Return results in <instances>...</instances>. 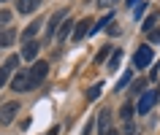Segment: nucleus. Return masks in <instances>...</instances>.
I'll return each instance as SVG.
<instances>
[{"label": "nucleus", "mask_w": 160, "mask_h": 135, "mask_svg": "<svg viewBox=\"0 0 160 135\" xmlns=\"http://www.w3.org/2000/svg\"><path fill=\"white\" fill-rule=\"evenodd\" d=\"M46 73H49V65H46L43 59H38V62L27 70V76H30V89H35V86L41 84L43 78H46Z\"/></svg>", "instance_id": "nucleus-1"}, {"label": "nucleus", "mask_w": 160, "mask_h": 135, "mask_svg": "<svg viewBox=\"0 0 160 135\" xmlns=\"http://www.w3.org/2000/svg\"><path fill=\"white\" fill-rule=\"evenodd\" d=\"M17 114H19V103H17V100H11V103H6V105H0V124H11Z\"/></svg>", "instance_id": "nucleus-2"}, {"label": "nucleus", "mask_w": 160, "mask_h": 135, "mask_svg": "<svg viewBox=\"0 0 160 135\" xmlns=\"http://www.w3.org/2000/svg\"><path fill=\"white\" fill-rule=\"evenodd\" d=\"M152 59H155V51L149 46H141V49L136 51L133 62H136V68H147V65H152Z\"/></svg>", "instance_id": "nucleus-3"}, {"label": "nucleus", "mask_w": 160, "mask_h": 135, "mask_svg": "<svg viewBox=\"0 0 160 135\" xmlns=\"http://www.w3.org/2000/svg\"><path fill=\"white\" fill-rule=\"evenodd\" d=\"M158 103V92H144L141 97H138V105H136V111L138 114H147V111H152V105Z\"/></svg>", "instance_id": "nucleus-4"}, {"label": "nucleus", "mask_w": 160, "mask_h": 135, "mask_svg": "<svg viewBox=\"0 0 160 135\" xmlns=\"http://www.w3.org/2000/svg\"><path fill=\"white\" fill-rule=\"evenodd\" d=\"M17 65H19V59L17 57H11V59H6L3 65H0V86L8 81V76H11V70H17Z\"/></svg>", "instance_id": "nucleus-5"}, {"label": "nucleus", "mask_w": 160, "mask_h": 135, "mask_svg": "<svg viewBox=\"0 0 160 135\" xmlns=\"http://www.w3.org/2000/svg\"><path fill=\"white\" fill-rule=\"evenodd\" d=\"M90 27H92V19H82V22L73 27V41H82V38H87V35H90Z\"/></svg>", "instance_id": "nucleus-6"}, {"label": "nucleus", "mask_w": 160, "mask_h": 135, "mask_svg": "<svg viewBox=\"0 0 160 135\" xmlns=\"http://www.w3.org/2000/svg\"><path fill=\"white\" fill-rule=\"evenodd\" d=\"M14 92H27L30 89V76L27 73H14Z\"/></svg>", "instance_id": "nucleus-7"}, {"label": "nucleus", "mask_w": 160, "mask_h": 135, "mask_svg": "<svg viewBox=\"0 0 160 135\" xmlns=\"http://www.w3.org/2000/svg\"><path fill=\"white\" fill-rule=\"evenodd\" d=\"M38 6H41V0H19V3H17L19 14H33Z\"/></svg>", "instance_id": "nucleus-8"}, {"label": "nucleus", "mask_w": 160, "mask_h": 135, "mask_svg": "<svg viewBox=\"0 0 160 135\" xmlns=\"http://www.w3.org/2000/svg\"><path fill=\"white\" fill-rule=\"evenodd\" d=\"M62 19H65V8H60L57 14H54V16L49 19V27H52V30H49V35H57V27H60V22H62Z\"/></svg>", "instance_id": "nucleus-9"}, {"label": "nucleus", "mask_w": 160, "mask_h": 135, "mask_svg": "<svg viewBox=\"0 0 160 135\" xmlns=\"http://www.w3.org/2000/svg\"><path fill=\"white\" fill-rule=\"evenodd\" d=\"M14 38H17L14 30H0V49H3V46H8V43H14Z\"/></svg>", "instance_id": "nucleus-10"}, {"label": "nucleus", "mask_w": 160, "mask_h": 135, "mask_svg": "<svg viewBox=\"0 0 160 135\" xmlns=\"http://www.w3.org/2000/svg\"><path fill=\"white\" fill-rule=\"evenodd\" d=\"M109 116H111L109 111H103V114H101V119H98V133H101V135H106V133H109Z\"/></svg>", "instance_id": "nucleus-11"}, {"label": "nucleus", "mask_w": 160, "mask_h": 135, "mask_svg": "<svg viewBox=\"0 0 160 135\" xmlns=\"http://www.w3.org/2000/svg\"><path fill=\"white\" fill-rule=\"evenodd\" d=\"M35 54H38V43L30 41V43L25 46V51H22V57H25V59H35Z\"/></svg>", "instance_id": "nucleus-12"}, {"label": "nucleus", "mask_w": 160, "mask_h": 135, "mask_svg": "<svg viewBox=\"0 0 160 135\" xmlns=\"http://www.w3.org/2000/svg\"><path fill=\"white\" fill-rule=\"evenodd\" d=\"M38 30H41V19H35L33 25H27V30H25V38H33V35L38 33Z\"/></svg>", "instance_id": "nucleus-13"}, {"label": "nucleus", "mask_w": 160, "mask_h": 135, "mask_svg": "<svg viewBox=\"0 0 160 135\" xmlns=\"http://www.w3.org/2000/svg\"><path fill=\"white\" fill-rule=\"evenodd\" d=\"M71 30H73V25H71V22H62V25H60V30H57V41H62Z\"/></svg>", "instance_id": "nucleus-14"}, {"label": "nucleus", "mask_w": 160, "mask_h": 135, "mask_svg": "<svg viewBox=\"0 0 160 135\" xmlns=\"http://www.w3.org/2000/svg\"><path fill=\"white\" fill-rule=\"evenodd\" d=\"M119 59H122V51H119V49H114V54H111V59H109V68H111V70H117Z\"/></svg>", "instance_id": "nucleus-15"}, {"label": "nucleus", "mask_w": 160, "mask_h": 135, "mask_svg": "<svg viewBox=\"0 0 160 135\" xmlns=\"http://www.w3.org/2000/svg\"><path fill=\"white\" fill-rule=\"evenodd\" d=\"M109 51H114V49H111V46H103V49L98 51V57H95V62H103V59L109 57Z\"/></svg>", "instance_id": "nucleus-16"}, {"label": "nucleus", "mask_w": 160, "mask_h": 135, "mask_svg": "<svg viewBox=\"0 0 160 135\" xmlns=\"http://www.w3.org/2000/svg\"><path fill=\"white\" fill-rule=\"evenodd\" d=\"M101 95V84H95V86H90V92H87V100H95Z\"/></svg>", "instance_id": "nucleus-17"}, {"label": "nucleus", "mask_w": 160, "mask_h": 135, "mask_svg": "<svg viewBox=\"0 0 160 135\" xmlns=\"http://www.w3.org/2000/svg\"><path fill=\"white\" fill-rule=\"evenodd\" d=\"M130 114H133V105H130V103H125V105H122V119H125V122H130Z\"/></svg>", "instance_id": "nucleus-18"}, {"label": "nucleus", "mask_w": 160, "mask_h": 135, "mask_svg": "<svg viewBox=\"0 0 160 135\" xmlns=\"http://www.w3.org/2000/svg\"><path fill=\"white\" fill-rule=\"evenodd\" d=\"M147 8H149L147 3H138V6H136V14H133V16H136V19H141V16H144V11H147Z\"/></svg>", "instance_id": "nucleus-19"}, {"label": "nucleus", "mask_w": 160, "mask_h": 135, "mask_svg": "<svg viewBox=\"0 0 160 135\" xmlns=\"http://www.w3.org/2000/svg\"><path fill=\"white\" fill-rule=\"evenodd\" d=\"M128 81H130V73H122V78H119V84H117V89H119V92H122V86H125Z\"/></svg>", "instance_id": "nucleus-20"}, {"label": "nucleus", "mask_w": 160, "mask_h": 135, "mask_svg": "<svg viewBox=\"0 0 160 135\" xmlns=\"http://www.w3.org/2000/svg\"><path fill=\"white\" fill-rule=\"evenodd\" d=\"M144 86H147V81H136V84H133V89H130V92H144Z\"/></svg>", "instance_id": "nucleus-21"}, {"label": "nucleus", "mask_w": 160, "mask_h": 135, "mask_svg": "<svg viewBox=\"0 0 160 135\" xmlns=\"http://www.w3.org/2000/svg\"><path fill=\"white\" fill-rule=\"evenodd\" d=\"M122 135H136V127H133V122H128V124H125V133H122Z\"/></svg>", "instance_id": "nucleus-22"}, {"label": "nucleus", "mask_w": 160, "mask_h": 135, "mask_svg": "<svg viewBox=\"0 0 160 135\" xmlns=\"http://www.w3.org/2000/svg\"><path fill=\"white\" fill-rule=\"evenodd\" d=\"M149 41L152 43H160V30H152V33H149Z\"/></svg>", "instance_id": "nucleus-23"}, {"label": "nucleus", "mask_w": 160, "mask_h": 135, "mask_svg": "<svg viewBox=\"0 0 160 135\" xmlns=\"http://www.w3.org/2000/svg\"><path fill=\"white\" fill-rule=\"evenodd\" d=\"M152 25H155V16H149L147 22H144V30H147V33H152Z\"/></svg>", "instance_id": "nucleus-24"}, {"label": "nucleus", "mask_w": 160, "mask_h": 135, "mask_svg": "<svg viewBox=\"0 0 160 135\" xmlns=\"http://www.w3.org/2000/svg\"><path fill=\"white\" fill-rule=\"evenodd\" d=\"M106 25H111V16H103L101 22H98V30H101V27H106Z\"/></svg>", "instance_id": "nucleus-25"}, {"label": "nucleus", "mask_w": 160, "mask_h": 135, "mask_svg": "<svg viewBox=\"0 0 160 135\" xmlns=\"http://www.w3.org/2000/svg\"><path fill=\"white\" fill-rule=\"evenodd\" d=\"M8 19H11L8 11H0V25H3V22H8Z\"/></svg>", "instance_id": "nucleus-26"}, {"label": "nucleus", "mask_w": 160, "mask_h": 135, "mask_svg": "<svg viewBox=\"0 0 160 135\" xmlns=\"http://www.w3.org/2000/svg\"><path fill=\"white\" fill-rule=\"evenodd\" d=\"M111 3H114V0H98V6H101V8H109Z\"/></svg>", "instance_id": "nucleus-27"}, {"label": "nucleus", "mask_w": 160, "mask_h": 135, "mask_svg": "<svg viewBox=\"0 0 160 135\" xmlns=\"http://www.w3.org/2000/svg\"><path fill=\"white\" fill-rule=\"evenodd\" d=\"M136 3H138V0H128V6H136Z\"/></svg>", "instance_id": "nucleus-28"}, {"label": "nucleus", "mask_w": 160, "mask_h": 135, "mask_svg": "<svg viewBox=\"0 0 160 135\" xmlns=\"http://www.w3.org/2000/svg\"><path fill=\"white\" fill-rule=\"evenodd\" d=\"M106 135H119V133H114V130H109V133H106Z\"/></svg>", "instance_id": "nucleus-29"}, {"label": "nucleus", "mask_w": 160, "mask_h": 135, "mask_svg": "<svg viewBox=\"0 0 160 135\" xmlns=\"http://www.w3.org/2000/svg\"><path fill=\"white\" fill-rule=\"evenodd\" d=\"M0 3H3V0H0Z\"/></svg>", "instance_id": "nucleus-30"}]
</instances>
